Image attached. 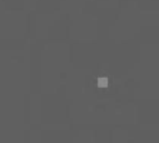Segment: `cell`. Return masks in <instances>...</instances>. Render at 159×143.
I'll return each mask as SVG.
<instances>
[{
    "instance_id": "1",
    "label": "cell",
    "mask_w": 159,
    "mask_h": 143,
    "mask_svg": "<svg viewBox=\"0 0 159 143\" xmlns=\"http://www.w3.org/2000/svg\"><path fill=\"white\" fill-rule=\"evenodd\" d=\"M98 85H99L100 88H104V87L108 85V79H106V78H99V79H98Z\"/></svg>"
}]
</instances>
